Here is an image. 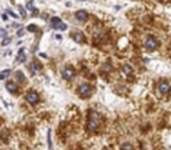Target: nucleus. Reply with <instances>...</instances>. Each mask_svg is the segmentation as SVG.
<instances>
[{"label": "nucleus", "instance_id": "nucleus-1", "mask_svg": "<svg viewBox=\"0 0 171 150\" xmlns=\"http://www.w3.org/2000/svg\"><path fill=\"white\" fill-rule=\"evenodd\" d=\"M100 124V114L95 110H90L88 115V123H87V129L89 131H95L99 128Z\"/></svg>", "mask_w": 171, "mask_h": 150}, {"label": "nucleus", "instance_id": "nucleus-2", "mask_svg": "<svg viewBox=\"0 0 171 150\" xmlns=\"http://www.w3.org/2000/svg\"><path fill=\"white\" fill-rule=\"evenodd\" d=\"M52 26H53V28L60 29V31L67 29V25H66L64 22H62V20H61L60 18H57V17L52 18Z\"/></svg>", "mask_w": 171, "mask_h": 150}, {"label": "nucleus", "instance_id": "nucleus-3", "mask_svg": "<svg viewBox=\"0 0 171 150\" xmlns=\"http://www.w3.org/2000/svg\"><path fill=\"white\" fill-rule=\"evenodd\" d=\"M144 46H145V48H146L148 50L153 52V50H156V49H157V47H158V42L156 41V39H155V38L150 36V38H148V39L145 40Z\"/></svg>", "mask_w": 171, "mask_h": 150}, {"label": "nucleus", "instance_id": "nucleus-4", "mask_svg": "<svg viewBox=\"0 0 171 150\" xmlns=\"http://www.w3.org/2000/svg\"><path fill=\"white\" fill-rule=\"evenodd\" d=\"M78 93L84 97V96H89L90 93H92V88L87 83H82L80 87H78Z\"/></svg>", "mask_w": 171, "mask_h": 150}, {"label": "nucleus", "instance_id": "nucleus-5", "mask_svg": "<svg viewBox=\"0 0 171 150\" xmlns=\"http://www.w3.org/2000/svg\"><path fill=\"white\" fill-rule=\"evenodd\" d=\"M61 75H62V78H63L64 80L69 81V80H71V79L74 78V75H75V73H74V70H73L71 68H69V67H66V68H64V69L62 70Z\"/></svg>", "mask_w": 171, "mask_h": 150}, {"label": "nucleus", "instance_id": "nucleus-6", "mask_svg": "<svg viewBox=\"0 0 171 150\" xmlns=\"http://www.w3.org/2000/svg\"><path fill=\"white\" fill-rule=\"evenodd\" d=\"M26 101L31 104H35L39 101V95L35 92H28L26 94Z\"/></svg>", "mask_w": 171, "mask_h": 150}, {"label": "nucleus", "instance_id": "nucleus-7", "mask_svg": "<svg viewBox=\"0 0 171 150\" xmlns=\"http://www.w3.org/2000/svg\"><path fill=\"white\" fill-rule=\"evenodd\" d=\"M158 90L160 92V94L165 95V94H167L170 92V85L167 82H160L159 86H158Z\"/></svg>", "mask_w": 171, "mask_h": 150}, {"label": "nucleus", "instance_id": "nucleus-8", "mask_svg": "<svg viewBox=\"0 0 171 150\" xmlns=\"http://www.w3.org/2000/svg\"><path fill=\"white\" fill-rule=\"evenodd\" d=\"M75 17H76V19H77L78 21H84V20H87L88 14H87V12H86V11L80 10V11H77V12H76Z\"/></svg>", "mask_w": 171, "mask_h": 150}, {"label": "nucleus", "instance_id": "nucleus-9", "mask_svg": "<svg viewBox=\"0 0 171 150\" xmlns=\"http://www.w3.org/2000/svg\"><path fill=\"white\" fill-rule=\"evenodd\" d=\"M121 70H122V73H123L124 75H130V74H132V73H134L132 67H131V66H129V64H124V66L121 68Z\"/></svg>", "mask_w": 171, "mask_h": 150}, {"label": "nucleus", "instance_id": "nucleus-10", "mask_svg": "<svg viewBox=\"0 0 171 150\" xmlns=\"http://www.w3.org/2000/svg\"><path fill=\"white\" fill-rule=\"evenodd\" d=\"M17 61L20 62V63H22V62L26 61V54H25V49H24V48H21V49L19 50V54H18V59H17Z\"/></svg>", "mask_w": 171, "mask_h": 150}, {"label": "nucleus", "instance_id": "nucleus-11", "mask_svg": "<svg viewBox=\"0 0 171 150\" xmlns=\"http://www.w3.org/2000/svg\"><path fill=\"white\" fill-rule=\"evenodd\" d=\"M6 89L10 92V93H15L18 90V87L14 82H7L6 83Z\"/></svg>", "mask_w": 171, "mask_h": 150}, {"label": "nucleus", "instance_id": "nucleus-12", "mask_svg": "<svg viewBox=\"0 0 171 150\" xmlns=\"http://www.w3.org/2000/svg\"><path fill=\"white\" fill-rule=\"evenodd\" d=\"M73 39H74L77 43H81V42H83V34H82L81 32H75V33L73 34Z\"/></svg>", "mask_w": 171, "mask_h": 150}, {"label": "nucleus", "instance_id": "nucleus-13", "mask_svg": "<svg viewBox=\"0 0 171 150\" xmlns=\"http://www.w3.org/2000/svg\"><path fill=\"white\" fill-rule=\"evenodd\" d=\"M40 69H41V66H40V63H38L36 61L32 62V64H31V70H32L33 73H36V71H39Z\"/></svg>", "mask_w": 171, "mask_h": 150}, {"label": "nucleus", "instance_id": "nucleus-14", "mask_svg": "<svg viewBox=\"0 0 171 150\" xmlns=\"http://www.w3.org/2000/svg\"><path fill=\"white\" fill-rule=\"evenodd\" d=\"M10 74H11V70H10V69H5V70H3V71H0V80L6 79Z\"/></svg>", "mask_w": 171, "mask_h": 150}, {"label": "nucleus", "instance_id": "nucleus-15", "mask_svg": "<svg viewBox=\"0 0 171 150\" xmlns=\"http://www.w3.org/2000/svg\"><path fill=\"white\" fill-rule=\"evenodd\" d=\"M121 150H134V148L130 143H123L121 145Z\"/></svg>", "mask_w": 171, "mask_h": 150}, {"label": "nucleus", "instance_id": "nucleus-16", "mask_svg": "<svg viewBox=\"0 0 171 150\" xmlns=\"http://www.w3.org/2000/svg\"><path fill=\"white\" fill-rule=\"evenodd\" d=\"M17 79L20 81V82H24L25 81V76H24V74L21 71H18L17 73Z\"/></svg>", "mask_w": 171, "mask_h": 150}, {"label": "nucleus", "instance_id": "nucleus-17", "mask_svg": "<svg viewBox=\"0 0 171 150\" xmlns=\"http://www.w3.org/2000/svg\"><path fill=\"white\" fill-rule=\"evenodd\" d=\"M11 41H12V38H6L5 36V39L1 41V46H7L8 43H11Z\"/></svg>", "mask_w": 171, "mask_h": 150}, {"label": "nucleus", "instance_id": "nucleus-18", "mask_svg": "<svg viewBox=\"0 0 171 150\" xmlns=\"http://www.w3.org/2000/svg\"><path fill=\"white\" fill-rule=\"evenodd\" d=\"M27 31L28 32H36V26L35 25H28L27 26Z\"/></svg>", "mask_w": 171, "mask_h": 150}, {"label": "nucleus", "instance_id": "nucleus-19", "mask_svg": "<svg viewBox=\"0 0 171 150\" xmlns=\"http://www.w3.org/2000/svg\"><path fill=\"white\" fill-rule=\"evenodd\" d=\"M47 139H48V146L49 149H52V141H50V130H48V134H47Z\"/></svg>", "mask_w": 171, "mask_h": 150}, {"label": "nucleus", "instance_id": "nucleus-20", "mask_svg": "<svg viewBox=\"0 0 171 150\" xmlns=\"http://www.w3.org/2000/svg\"><path fill=\"white\" fill-rule=\"evenodd\" d=\"M19 12H20V14H21V17H22V18H25V17H26V11H25V8H24V7H21V6H20V7H19Z\"/></svg>", "mask_w": 171, "mask_h": 150}, {"label": "nucleus", "instance_id": "nucleus-21", "mask_svg": "<svg viewBox=\"0 0 171 150\" xmlns=\"http://www.w3.org/2000/svg\"><path fill=\"white\" fill-rule=\"evenodd\" d=\"M6 35H7L6 29H4V28H0V36H1V38H5Z\"/></svg>", "mask_w": 171, "mask_h": 150}, {"label": "nucleus", "instance_id": "nucleus-22", "mask_svg": "<svg viewBox=\"0 0 171 150\" xmlns=\"http://www.w3.org/2000/svg\"><path fill=\"white\" fill-rule=\"evenodd\" d=\"M27 8H28L29 11H34V10H35V8L33 7V5H32V1H31V3H27Z\"/></svg>", "mask_w": 171, "mask_h": 150}, {"label": "nucleus", "instance_id": "nucleus-23", "mask_svg": "<svg viewBox=\"0 0 171 150\" xmlns=\"http://www.w3.org/2000/svg\"><path fill=\"white\" fill-rule=\"evenodd\" d=\"M7 13H8V14H11V15H12V17H13V18H15V19H17V18H18V15H17V14H15V13H13V12H12V11H11V10H7Z\"/></svg>", "mask_w": 171, "mask_h": 150}, {"label": "nucleus", "instance_id": "nucleus-24", "mask_svg": "<svg viewBox=\"0 0 171 150\" xmlns=\"http://www.w3.org/2000/svg\"><path fill=\"white\" fill-rule=\"evenodd\" d=\"M106 67H103V70H106V71H109L110 69H111V67L109 66V63H107V64H104Z\"/></svg>", "mask_w": 171, "mask_h": 150}, {"label": "nucleus", "instance_id": "nucleus-25", "mask_svg": "<svg viewBox=\"0 0 171 150\" xmlns=\"http://www.w3.org/2000/svg\"><path fill=\"white\" fill-rule=\"evenodd\" d=\"M17 34H18V36H22V35H24V31H22V29H19V31L17 32Z\"/></svg>", "mask_w": 171, "mask_h": 150}, {"label": "nucleus", "instance_id": "nucleus-26", "mask_svg": "<svg viewBox=\"0 0 171 150\" xmlns=\"http://www.w3.org/2000/svg\"><path fill=\"white\" fill-rule=\"evenodd\" d=\"M3 20H4V21H7V20H8V19H7V15H6V14H3Z\"/></svg>", "mask_w": 171, "mask_h": 150}, {"label": "nucleus", "instance_id": "nucleus-27", "mask_svg": "<svg viewBox=\"0 0 171 150\" xmlns=\"http://www.w3.org/2000/svg\"><path fill=\"white\" fill-rule=\"evenodd\" d=\"M31 1H32V0H31Z\"/></svg>", "mask_w": 171, "mask_h": 150}]
</instances>
